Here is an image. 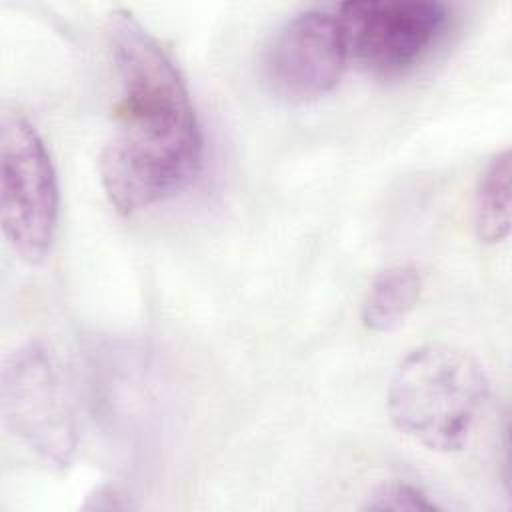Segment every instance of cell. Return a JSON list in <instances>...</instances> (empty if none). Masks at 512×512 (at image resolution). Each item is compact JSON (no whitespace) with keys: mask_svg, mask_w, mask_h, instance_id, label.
<instances>
[{"mask_svg":"<svg viewBox=\"0 0 512 512\" xmlns=\"http://www.w3.org/2000/svg\"><path fill=\"white\" fill-rule=\"evenodd\" d=\"M108 40L120 100L98 170L108 202L130 216L192 182L202 132L178 66L132 12L110 14Z\"/></svg>","mask_w":512,"mask_h":512,"instance_id":"6da1fadb","label":"cell"},{"mask_svg":"<svg viewBox=\"0 0 512 512\" xmlns=\"http://www.w3.org/2000/svg\"><path fill=\"white\" fill-rule=\"evenodd\" d=\"M488 374L470 352L430 342L394 368L386 408L392 424L432 452L462 450L488 396Z\"/></svg>","mask_w":512,"mask_h":512,"instance_id":"7a4b0ae2","label":"cell"},{"mask_svg":"<svg viewBox=\"0 0 512 512\" xmlns=\"http://www.w3.org/2000/svg\"><path fill=\"white\" fill-rule=\"evenodd\" d=\"M58 180L36 128L20 114L0 122V224L10 250L24 262H40L58 226Z\"/></svg>","mask_w":512,"mask_h":512,"instance_id":"3957f363","label":"cell"},{"mask_svg":"<svg viewBox=\"0 0 512 512\" xmlns=\"http://www.w3.org/2000/svg\"><path fill=\"white\" fill-rule=\"evenodd\" d=\"M4 424L46 462L66 466L76 448V424L50 354L38 342L14 350L0 376Z\"/></svg>","mask_w":512,"mask_h":512,"instance_id":"277c9868","label":"cell"},{"mask_svg":"<svg viewBox=\"0 0 512 512\" xmlns=\"http://www.w3.org/2000/svg\"><path fill=\"white\" fill-rule=\"evenodd\" d=\"M336 14L350 60L384 76L418 62L448 22V8L432 0L344 2Z\"/></svg>","mask_w":512,"mask_h":512,"instance_id":"5b68a950","label":"cell"},{"mask_svg":"<svg viewBox=\"0 0 512 512\" xmlns=\"http://www.w3.org/2000/svg\"><path fill=\"white\" fill-rule=\"evenodd\" d=\"M348 62V44L336 10L312 8L292 16L272 36L262 68L278 96L306 102L334 90Z\"/></svg>","mask_w":512,"mask_h":512,"instance_id":"8992f818","label":"cell"},{"mask_svg":"<svg viewBox=\"0 0 512 512\" xmlns=\"http://www.w3.org/2000/svg\"><path fill=\"white\" fill-rule=\"evenodd\" d=\"M420 294L422 274L416 266H390L372 280L362 300L360 320L372 332H390L414 310Z\"/></svg>","mask_w":512,"mask_h":512,"instance_id":"52a82bcc","label":"cell"},{"mask_svg":"<svg viewBox=\"0 0 512 512\" xmlns=\"http://www.w3.org/2000/svg\"><path fill=\"white\" fill-rule=\"evenodd\" d=\"M474 230L478 240L498 244L510 234V150L494 154L478 178L474 192Z\"/></svg>","mask_w":512,"mask_h":512,"instance_id":"ba28073f","label":"cell"},{"mask_svg":"<svg viewBox=\"0 0 512 512\" xmlns=\"http://www.w3.org/2000/svg\"><path fill=\"white\" fill-rule=\"evenodd\" d=\"M362 508L370 512H430L440 506L434 504L418 486L408 482H384L366 496Z\"/></svg>","mask_w":512,"mask_h":512,"instance_id":"9c48e42d","label":"cell"}]
</instances>
